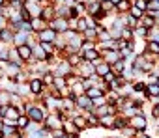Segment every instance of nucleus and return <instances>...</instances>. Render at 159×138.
<instances>
[{
  "instance_id": "nucleus-1",
  "label": "nucleus",
  "mask_w": 159,
  "mask_h": 138,
  "mask_svg": "<svg viewBox=\"0 0 159 138\" xmlns=\"http://www.w3.org/2000/svg\"><path fill=\"white\" fill-rule=\"evenodd\" d=\"M26 116H28V118H30V121H34V123H43V121H45V118H47V110H45V105H41V106H36V105H28Z\"/></svg>"
},
{
  "instance_id": "nucleus-2",
  "label": "nucleus",
  "mask_w": 159,
  "mask_h": 138,
  "mask_svg": "<svg viewBox=\"0 0 159 138\" xmlns=\"http://www.w3.org/2000/svg\"><path fill=\"white\" fill-rule=\"evenodd\" d=\"M146 125H148V121H146L144 114H137V116H131V118H129V127H133V129L139 131V132H144Z\"/></svg>"
},
{
  "instance_id": "nucleus-3",
  "label": "nucleus",
  "mask_w": 159,
  "mask_h": 138,
  "mask_svg": "<svg viewBox=\"0 0 159 138\" xmlns=\"http://www.w3.org/2000/svg\"><path fill=\"white\" fill-rule=\"evenodd\" d=\"M51 28H52L56 34H64L66 30H69V23H67V19H64V17H54V19L51 21Z\"/></svg>"
},
{
  "instance_id": "nucleus-4",
  "label": "nucleus",
  "mask_w": 159,
  "mask_h": 138,
  "mask_svg": "<svg viewBox=\"0 0 159 138\" xmlns=\"http://www.w3.org/2000/svg\"><path fill=\"white\" fill-rule=\"evenodd\" d=\"M56 37H58V34H56L51 26H47V28H43L41 32H38V41H51V43H54Z\"/></svg>"
},
{
  "instance_id": "nucleus-5",
  "label": "nucleus",
  "mask_w": 159,
  "mask_h": 138,
  "mask_svg": "<svg viewBox=\"0 0 159 138\" xmlns=\"http://www.w3.org/2000/svg\"><path fill=\"white\" fill-rule=\"evenodd\" d=\"M75 106H79V108H84V110H94V103H92V99L84 93V95H79L77 99H75Z\"/></svg>"
},
{
  "instance_id": "nucleus-6",
  "label": "nucleus",
  "mask_w": 159,
  "mask_h": 138,
  "mask_svg": "<svg viewBox=\"0 0 159 138\" xmlns=\"http://www.w3.org/2000/svg\"><path fill=\"white\" fill-rule=\"evenodd\" d=\"M71 69H73V67H71V65H69V63L64 60V62H60V63H58V67H56V73H52V75H54V77H64V79H66L69 73H73Z\"/></svg>"
},
{
  "instance_id": "nucleus-7",
  "label": "nucleus",
  "mask_w": 159,
  "mask_h": 138,
  "mask_svg": "<svg viewBox=\"0 0 159 138\" xmlns=\"http://www.w3.org/2000/svg\"><path fill=\"white\" fill-rule=\"evenodd\" d=\"M101 58L107 62V63H116L118 60H122V56H120V50H103V54H101Z\"/></svg>"
},
{
  "instance_id": "nucleus-8",
  "label": "nucleus",
  "mask_w": 159,
  "mask_h": 138,
  "mask_svg": "<svg viewBox=\"0 0 159 138\" xmlns=\"http://www.w3.org/2000/svg\"><path fill=\"white\" fill-rule=\"evenodd\" d=\"M19 116H23V114H21V110H19V106H15V105H8V106H6L4 119H13V121H17V119H19Z\"/></svg>"
},
{
  "instance_id": "nucleus-9",
  "label": "nucleus",
  "mask_w": 159,
  "mask_h": 138,
  "mask_svg": "<svg viewBox=\"0 0 159 138\" xmlns=\"http://www.w3.org/2000/svg\"><path fill=\"white\" fill-rule=\"evenodd\" d=\"M83 60H84V58H83V52H69V54L66 56V62H67L71 67H79Z\"/></svg>"
},
{
  "instance_id": "nucleus-10",
  "label": "nucleus",
  "mask_w": 159,
  "mask_h": 138,
  "mask_svg": "<svg viewBox=\"0 0 159 138\" xmlns=\"http://www.w3.org/2000/svg\"><path fill=\"white\" fill-rule=\"evenodd\" d=\"M86 11L94 17V15H98L99 11H103L101 10V0H88L86 2Z\"/></svg>"
},
{
  "instance_id": "nucleus-11",
  "label": "nucleus",
  "mask_w": 159,
  "mask_h": 138,
  "mask_svg": "<svg viewBox=\"0 0 159 138\" xmlns=\"http://www.w3.org/2000/svg\"><path fill=\"white\" fill-rule=\"evenodd\" d=\"M56 17V10H54V6L51 4V6H43V11H41V19L49 24L52 19Z\"/></svg>"
},
{
  "instance_id": "nucleus-12",
  "label": "nucleus",
  "mask_w": 159,
  "mask_h": 138,
  "mask_svg": "<svg viewBox=\"0 0 159 138\" xmlns=\"http://www.w3.org/2000/svg\"><path fill=\"white\" fill-rule=\"evenodd\" d=\"M139 26H144L146 30H150V28H155V26H157V24H155V17H153L152 13L144 15L142 19H139Z\"/></svg>"
},
{
  "instance_id": "nucleus-13",
  "label": "nucleus",
  "mask_w": 159,
  "mask_h": 138,
  "mask_svg": "<svg viewBox=\"0 0 159 138\" xmlns=\"http://www.w3.org/2000/svg\"><path fill=\"white\" fill-rule=\"evenodd\" d=\"M17 52H19V56H21V60L23 62H28L30 58H32V45H21V47H17Z\"/></svg>"
},
{
  "instance_id": "nucleus-14",
  "label": "nucleus",
  "mask_w": 159,
  "mask_h": 138,
  "mask_svg": "<svg viewBox=\"0 0 159 138\" xmlns=\"http://www.w3.org/2000/svg\"><path fill=\"white\" fill-rule=\"evenodd\" d=\"M32 56L36 58V62H47V58H49V54L41 49L39 43H38L36 47H32Z\"/></svg>"
},
{
  "instance_id": "nucleus-15",
  "label": "nucleus",
  "mask_w": 159,
  "mask_h": 138,
  "mask_svg": "<svg viewBox=\"0 0 159 138\" xmlns=\"http://www.w3.org/2000/svg\"><path fill=\"white\" fill-rule=\"evenodd\" d=\"M28 86H30V93H34V95H39L43 92V80L41 79H32L28 82Z\"/></svg>"
},
{
  "instance_id": "nucleus-16",
  "label": "nucleus",
  "mask_w": 159,
  "mask_h": 138,
  "mask_svg": "<svg viewBox=\"0 0 159 138\" xmlns=\"http://www.w3.org/2000/svg\"><path fill=\"white\" fill-rule=\"evenodd\" d=\"M111 73V63H107V62H101V63H98L96 65V77H105V75H109Z\"/></svg>"
},
{
  "instance_id": "nucleus-17",
  "label": "nucleus",
  "mask_w": 159,
  "mask_h": 138,
  "mask_svg": "<svg viewBox=\"0 0 159 138\" xmlns=\"http://www.w3.org/2000/svg\"><path fill=\"white\" fill-rule=\"evenodd\" d=\"M73 123L77 125V129H79V131H84V129H90V123H88L86 116H75V118H73Z\"/></svg>"
},
{
  "instance_id": "nucleus-18",
  "label": "nucleus",
  "mask_w": 159,
  "mask_h": 138,
  "mask_svg": "<svg viewBox=\"0 0 159 138\" xmlns=\"http://www.w3.org/2000/svg\"><path fill=\"white\" fill-rule=\"evenodd\" d=\"M26 41H28V34L26 32H15L13 34V43H15V47H21V45H26Z\"/></svg>"
},
{
  "instance_id": "nucleus-19",
  "label": "nucleus",
  "mask_w": 159,
  "mask_h": 138,
  "mask_svg": "<svg viewBox=\"0 0 159 138\" xmlns=\"http://www.w3.org/2000/svg\"><path fill=\"white\" fill-rule=\"evenodd\" d=\"M107 92L103 90V88H99V86H92V88H88L86 90V95L90 97V99H98V97H103Z\"/></svg>"
},
{
  "instance_id": "nucleus-20",
  "label": "nucleus",
  "mask_w": 159,
  "mask_h": 138,
  "mask_svg": "<svg viewBox=\"0 0 159 138\" xmlns=\"http://www.w3.org/2000/svg\"><path fill=\"white\" fill-rule=\"evenodd\" d=\"M111 71H112L116 77H120V75L125 71V60H118L116 63H112V65H111Z\"/></svg>"
},
{
  "instance_id": "nucleus-21",
  "label": "nucleus",
  "mask_w": 159,
  "mask_h": 138,
  "mask_svg": "<svg viewBox=\"0 0 159 138\" xmlns=\"http://www.w3.org/2000/svg\"><path fill=\"white\" fill-rule=\"evenodd\" d=\"M30 24H32V30L34 32H41L43 28H47V23L41 19V17H36V19H30Z\"/></svg>"
},
{
  "instance_id": "nucleus-22",
  "label": "nucleus",
  "mask_w": 159,
  "mask_h": 138,
  "mask_svg": "<svg viewBox=\"0 0 159 138\" xmlns=\"http://www.w3.org/2000/svg\"><path fill=\"white\" fill-rule=\"evenodd\" d=\"M11 41H13V32L10 28L0 30V43H11Z\"/></svg>"
},
{
  "instance_id": "nucleus-23",
  "label": "nucleus",
  "mask_w": 159,
  "mask_h": 138,
  "mask_svg": "<svg viewBox=\"0 0 159 138\" xmlns=\"http://www.w3.org/2000/svg\"><path fill=\"white\" fill-rule=\"evenodd\" d=\"M28 127H30V118H28L26 114L19 116V119H17V129H19V131H26Z\"/></svg>"
},
{
  "instance_id": "nucleus-24",
  "label": "nucleus",
  "mask_w": 159,
  "mask_h": 138,
  "mask_svg": "<svg viewBox=\"0 0 159 138\" xmlns=\"http://www.w3.org/2000/svg\"><path fill=\"white\" fill-rule=\"evenodd\" d=\"M114 116H103V118H99V125H103V127H107V129H114Z\"/></svg>"
},
{
  "instance_id": "nucleus-25",
  "label": "nucleus",
  "mask_w": 159,
  "mask_h": 138,
  "mask_svg": "<svg viewBox=\"0 0 159 138\" xmlns=\"http://www.w3.org/2000/svg\"><path fill=\"white\" fill-rule=\"evenodd\" d=\"M146 11L148 13H157L159 11V0H148V2H146Z\"/></svg>"
},
{
  "instance_id": "nucleus-26",
  "label": "nucleus",
  "mask_w": 159,
  "mask_h": 138,
  "mask_svg": "<svg viewBox=\"0 0 159 138\" xmlns=\"http://www.w3.org/2000/svg\"><path fill=\"white\" fill-rule=\"evenodd\" d=\"M146 93H148V97H157V95H159V86H157L155 82L146 84Z\"/></svg>"
},
{
  "instance_id": "nucleus-27",
  "label": "nucleus",
  "mask_w": 159,
  "mask_h": 138,
  "mask_svg": "<svg viewBox=\"0 0 159 138\" xmlns=\"http://www.w3.org/2000/svg\"><path fill=\"white\" fill-rule=\"evenodd\" d=\"M131 17H135V19H142L144 15H146V11L144 10H140V8H137V6H131V10L127 11Z\"/></svg>"
},
{
  "instance_id": "nucleus-28",
  "label": "nucleus",
  "mask_w": 159,
  "mask_h": 138,
  "mask_svg": "<svg viewBox=\"0 0 159 138\" xmlns=\"http://www.w3.org/2000/svg\"><path fill=\"white\" fill-rule=\"evenodd\" d=\"M39 45H41V49L49 56H54V43H51V41H39Z\"/></svg>"
},
{
  "instance_id": "nucleus-29",
  "label": "nucleus",
  "mask_w": 159,
  "mask_h": 138,
  "mask_svg": "<svg viewBox=\"0 0 159 138\" xmlns=\"http://www.w3.org/2000/svg\"><path fill=\"white\" fill-rule=\"evenodd\" d=\"M146 52H150V54H159V43L157 41H148V45H146Z\"/></svg>"
},
{
  "instance_id": "nucleus-30",
  "label": "nucleus",
  "mask_w": 159,
  "mask_h": 138,
  "mask_svg": "<svg viewBox=\"0 0 159 138\" xmlns=\"http://www.w3.org/2000/svg\"><path fill=\"white\" fill-rule=\"evenodd\" d=\"M51 88L64 90V88H66V79H64V77H54V80H52V86H51Z\"/></svg>"
},
{
  "instance_id": "nucleus-31",
  "label": "nucleus",
  "mask_w": 159,
  "mask_h": 138,
  "mask_svg": "<svg viewBox=\"0 0 159 138\" xmlns=\"http://www.w3.org/2000/svg\"><path fill=\"white\" fill-rule=\"evenodd\" d=\"M101 10H103L105 13H111V11L116 10V6L111 2V0H101Z\"/></svg>"
},
{
  "instance_id": "nucleus-32",
  "label": "nucleus",
  "mask_w": 159,
  "mask_h": 138,
  "mask_svg": "<svg viewBox=\"0 0 159 138\" xmlns=\"http://www.w3.org/2000/svg\"><path fill=\"white\" fill-rule=\"evenodd\" d=\"M116 10H118L120 13H127V11L131 10V4H129V0H122V2L116 6Z\"/></svg>"
},
{
  "instance_id": "nucleus-33",
  "label": "nucleus",
  "mask_w": 159,
  "mask_h": 138,
  "mask_svg": "<svg viewBox=\"0 0 159 138\" xmlns=\"http://www.w3.org/2000/svg\"><path fill=\"white\" fill-rule=\"evenodd\" d=\"M125 21H127V28H131V30H135L137 26H139V19H135V17H131L129 13H127V17H125Z\"/></svg>"
},
{
  "instance_id": "nucleus-34",
  "label": "nucleus",
  "mask_w": 159,
  "mask_h": 138,
  "mask_svg": "<svg viewBox=\"0 0 159 138\" xmlns=\"http://www.w3.org/2000/svg\"><path fill=\"white\" fill-rule=\"evenodd\" d=\"M43 86H52V80H54V75L51 73V71H47V73H43Z\"/></svg>"
},
{
  "instance_id": "nucleus-35",
  "label": "nucleus",
  "mask_w": 159,
  "mask_h": 138,
  "mask_svg": "<svg viewBox=\"0 0 159 138\" xmlns=\"http://www.w3.org/2000/svg\"><path fill=\"white\" fill-rule=\"evenodd\" d=\"M51 136H52V138H66V131H64V127L52 129V131H51Z\"/></svg>"
},
{
  "instance_id": "nucleus-36",
  "label": "nucleus",
  "mask_w": 159,
  "mask_h": 138,
  "mask_svg": "<svg viewBox=\"0 0 159 138\" xmlns=\"http://www.w3.org/2000/svg\"><path fill=\"white\" fill-rule=\"evenodd\" d=\"M122 132H124V136L131 138V136H137V132H139V131H135L133 127H125V129H122Z\"/></svg>"
},
{
  "instance_id": "nucleus-37",
  "label": "nucleus",
  "mask_w": 159,
  "mask_h": 138,
  "mask_svg": "<svg viewBox=\"0 0 159 138\" xmlns=\"http://www.w3.org/2000/svg\"><path fill=\"white\" fill-rule=\"evenodd\" d=\"M133 90H135V92L146 93V84H144V82H133Z\"/></svg>"
},
{
  "instance_id": "nucleus-38",
  "label": "nucleus",
  "mask_w": 159,
  "mask_h": 138,
  "mask_svg": "<svg viewBox=\"0 0 159 138\" xmlns=\"http://www.w3.org/2000/svg\"><path fill=\"white\" fill-rule=\"evenodd\" d=\"M146 2H148V0H135V4H133V6H137V8H140V10L146 11Z\"/></svg>"
},
{
  "instance_id": "nucleus-39",
  "label": "nucleus",
  "mask_w": 159,
  "mask_h": 138,
  "mask_svg": "<svg viewBox=\"0 0 159 138\" xmlns=\"http://www.w3.org/2000/svg\"><path fill=\"white\" fill-rule=\"evenodd\" d=\"M152 116H153V119H157V118H159V103H157V105H153V108H152Z\"/></svg>"
},
{
  "instance_id": "nucleus-40",
  "label": "nucleus",
  "mask_w": 159,
  "mask_h": 138,
  "mask_svg": "<svg viewBox=\"0 0 159 138\" xmlns=\"http://www.w3.org/2000/svg\"><path fill=\"white\" fill-rule=\"evenodd\" d=\"M114 79H116V75H114V73H112V71H111V73H109V75H105V77H103V80H105V82H112V80H114Z\"/></svg>"
},
{
  "instance_id": "nucleus-41",
  "label": "nucleus",
  "mask_w": 159,
  "mask_h": 138,
  "mask_svg": "<svg viewBox=\"0 0 159 138\" xmlns=\"http://www.w3.org/2000/svg\"><path fill=\"white\" fill-rule=\"evenodd\" d=\"M2 129H4V118L0 119V131H2Z\"/></svg>"
},
{
  "instance_id": "nucleus-42",
  "label": "nucleus",
  "mask_w": 159,
  "mask_h": 138,
  "mask_svg": "<svg viewBox=\"0 0 159 138\" xmlns=\"http://www.w3.org/2000/svg\"><path fill=\"white\" fill-rule=\"evenodd\" d=\"M111 2H112V4H114V6H118V4H120V2H122V0H111Z\"/></svg>"
},
{
  "instance_id": "nucleus-43",
  "label": "nucleus",
  "mask_w": 159,
  "mask_h": 138,
  "mask_svg": "<svg viewBox=\"0 0 159 138\" xmlns=\"http://www.w3.org/2000/svg\"><path fill=\"white\" fill-rule=\"evenodd\" d=\"M4 2H6V0H0V6H4Z\"/></svg>"
},
{
  "instance_id": "nucleus-44",
  "label": "nucleus",
  "mask_w": 159,
  "mask_h": 138,
  "mask_svg": "<svg viewBox=\"0 0 159 138\" xmlns=\"http://www.w3.org/2000/svg\"><path fill=\"white\" fill-rule=\"evenodd\" d=\"M155 84H157V86H159V77H157V79H155Z\"/></svg>"
},
{
  "instance_id": "nucleus-45",
  "label": "nucleus",
  "mask_w": 159,
  "mask_h": 138,
  "mask_svg": "<svg viewBox=\"0 0 159 138\" xmlns=\"http://www.w3.org/2000/svg\"><path fill=\"white\" fill-rule=\"evenodd\" d=\"M2 136H4V132H2V131H0V138H2Z\"/></svg>"
},
{
  "instance_id": "nucleus-46",
  "label": "nucleus",
  "mask_w": 159,
  "mask_h": 138,
  "mask_svg": "<svg viewBox=\"0 0 159 138\" xmlns=\"http://www.w3.org/2000/svg\"><path fill=\"white\" fill-rule=\"evenodd\" d=\"M140 138H148V136H144V134H140Z\"/></svg>"
},
{
  "instance_id": "nucleus-47",
  "label": "nucleus",
  "mask_w": 159,
  "mask_h": 138,
  "mask_svg": "<svg viewBox=\"0 0 159 138\" xmlns=\"http://www.w3.org/2000/svg\"><path fill=\"white\" fill-rule=\"evenodd\" d=\"M0 92H2V86H0Z\"/></svg>"
},
{
  "instance_id": "nucleus-48",
  "label": "nucleus",
  "mask_w": 159,
  "mask_h": 138,
  "mask_svg": "<svg viewBox=\"0 0 159 138\" xmlns=\"http://www.w3.org/2000/svg\"><path fill=\"white\" fill-rule=\"evenodd\" d=\"M0 119H2V116H0Z\"/></svg>"
}]
</instances>
